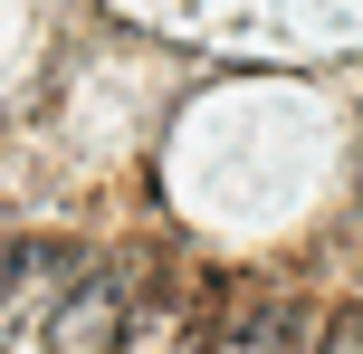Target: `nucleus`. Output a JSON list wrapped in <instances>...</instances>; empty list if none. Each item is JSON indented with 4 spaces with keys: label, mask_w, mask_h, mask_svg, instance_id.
Wrapping results in <instances>:
<instances>
[{
    "label": "nucleus",
    "mask_w": 363,
    "mask_h": 354,
    "mask_svg": "<svg viewBox=\"0 0 363 354\" xmlns=\"http://www.w3.org/2000/svg\"><path fill=\"white\" fill-rule=\"evenodd\" d=\"M315 354H363V297H354V306H345V316H335V326H325V345H315Z\"/></svg>",
    "instance_id": "20e7f679"
},
{
    "label": "nucleus",
    "mask_w": 363,
    "mask_h": 354,
    "mask_svg": "<svg viewBox=\"0 0 363 354\" xmlns=\"http://www.w3.org/2000/svg\"><path fill=\"white\" fill-rule=\"evenodd\" d=\"M77 268H86V259H77L67 240H10V249H0V345L38 336Z\"/></svg>",
    "instance_id": "f03ea898"
},
{
    "label": "nucleus",
    "mask_w": 363,
    "mask_h": 354,
    "mask_svg": "<svg viewBox=\"0 0 363 354\" xmlns=\"http://www.w3.org/2000/svg\"><path fill=\"white\" fill-rule=\"evenodd\" d=\"M144 287H153V259H144V249L77 268L67 297H57L48 326H38V354H125V336H134V297H144Z\"/></svg>",
    "instance_id": "f257e3e1"
},
{
    "label": "nucleus",
    "mask_w": 363,
    "mask_h": 354,
    "mask_svg": "<svg viewBox=\"0 0 363 354\" xmlns=\"http://www.w3.org/2000/svg\"><path fill=\"white\" fill-rule=\"evenodd\" d=\"M201 354H306V306L296 297H249L239 316H220Z\"/></svg>",
    "instance_id": "7ed1b4c3"
}]
</instances>
